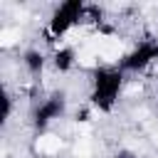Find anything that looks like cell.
<instances>
[{"label":"cell","mask_w":158,"mask_h":158,"mask_svg":"<svg viewBox=\"0 0 158 158\" xmlns=\"http://www.w3.org/2000/svg\"><path fill=\"white\" fill-rule=\"evenodd\" d=\"M126 91V74L118 64H101L89 77V104L99 114H111Z\"/></svg>","instance_id":"1"},{"label":"cell","mask_w":158,"mask_h":158,"mask_svg":"<svg viewBox=\"0 0 158 158\" xmlns=\"http://www.w3.org/2000/svg\"><path fill=\"white\" fill-rule=\"evenodd\" d=\"M67 106H69V99H67V91H49L47 96H42L35 106H32V126L37 131H44L49 128L54 121H59L64 114H67Z\"/></svg>","instance_id":"4"},{"label":"cell","mask_w":158,"mask_h":158,"mask_svg":"<svg viewBox=\"0 0 158 158\" xmlns=\"http://www.w3.org/2000/svg\"><path fill=\"white\" fill-rule=\"evenodd\" d=\"M86 12H89V5L84 0H64V2L54 5L47 22H44V30H42L44 40L47 42H62L86 20Z\"/></svg>","instance_id":"2"},{"label":"cell","mask_w":158,"mask_h":158,"mask_svg":"<svg viewBox=\"0 0 158 158\" xmlns=\"http://www.w3.org/2000/svg\"><path fill=\"white\" fill-rule=\"evenodd\" d=\"M111 158H138V153H136L133 148H128V146H118V148L111 153Z\"/></svg>","instance_id":"8"},{"label":"cell","mask_w":158,"mask_h":158,"mask_svg":"<svg viewBox=\"0 0 158 158\" xmlns=\"http://www.w3.org/2000/svg\"><path fill=\"white\" fill-rule=\"evenodd\" d=\"M156 111H158V96H156Z\"/></svg>","instance_id":"9"},{"label":"cell","mask_w":158,"mask_h":158,"mask_svg":"<svg viewBox=\"0 0 158 158\" xmlns=\"http://www.w3.org/2000/svg\"><path fill=\"white\" fill-rule=\"evenodd\" d=\"M0 101H2V116H0V118H2V123H7V121H10V116H12V94L5 89Z\"/></svg>","instance_id":"7"},{"label":"cell","mask_w":158,"mask_h":158,"mask_svg":"<svg viewBox=\"0 0 158 158\" xmlns=\"http://www.w3.org/2000/svg\"><path fill=\"white\" fill-rule=\"evenodd\" d=\"M20 62H22L25 72H27L32 79H37V77L44 74V69H47V64H49V54H47L44 49H40V47H27V49L20 54Z\"/></svg>","instance_id":"5"},{"label":"cell","mask_w":158,"mask_h":158,"mask_svg":"<svg viewBox=\"0 0 158 158\" xmlns=\"http://www.w3.org/2000/svg\"><path fill=\"white\" fill-rule=\"evenodd\" d=\"M116 64L126 77L128 74H151L153 67L158 64V40H143V42L133 44L126 54H121V59Z\"/></svg>","instance_id":"3"},{"label":"cell","mask_w":158,"mask_h":158,"mask_svg":"<svg viewBox=\"0 0 158 158\" xmlns=\"http://www.w3.org/2000/svg\"><path fill=\"white\" fill-rule=\"evenodd\" d=\"M49 64L54 67V72L59 74H69L74 67H77V49L72 44H59L52 49L49 54Z\"/></svg>","instance_id":"6"}]
</instances>
